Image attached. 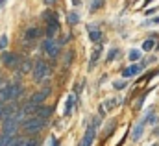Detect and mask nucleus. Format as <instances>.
<instances>
[{
    "label": "nucleus",
    "instance_id": "f257e3e1",
    "mask_svg": "<svg viewBox=\"0 0 159 146\" xmlns=\"http://www.w3.org/2000/svg\"><path fill=\"white\" fill-rule=\"evenodd\" d=\"M46 118H41V116H34V118H28L26 122H24V130L28 131V133H37V131H41L43 128H44V122Z\"/></svg>",
    "mask_w": 159,
    "mask_h": 146
},
{
    "label": "nucleus",
    "instance_id": "f03ea898",
    "mask_svg": "<svg viewBox=\"0 0 159 146\" xmlns=\"http://www.w3.org/2000/svg\"><path fill=\"white\" fill-rule=\"evenodd\" d=\"M50 76V67L46 61H37L35 67H34V80L35 81H43L44 78Z\"/></svg>",
    "mask_w": 159,
    "mask_h": 146
},
{
    "label": "nucleus",
    "instance_id": "7ed1b4c3",
    "mask_svg": "<svg viewBox=\"0 0 159 146\" xmlns=\"http://www.w3.org/2000/svg\"><path fill=\"white\" fill-rule=\"evenodd\" d=\"M43 48H44V52H46L50 57H56V56L59 54V44H57L52 37H48V39L43 43Z\"/></svg>",
    "mask_w": 159,
    "mask_h": 146
},
{
    "label": "nucleus",
    "instance_id": "20e7f679",
    "mask_svg": "<svg viewBox=\"0 0 159 146\" xmlns=\"http://www.w3.org/2000/svg\"><path fill=\"white\" fill-rule=\"evenodd\" d=\"M17 126H19L17 116H7V118H6V122H4V126H2V130H4V133H6V135H15Z\"/></svg>",
    "mask_w": 159,
    "mask_h": 146
},
{
    "label": "nucleus",
    "instance_id": "39448f33",
    "mask_svg": "<svg viewBox=\"0 0 159 146\" xmlns=\"http://www.w3.org/2000/svg\"><path fill=\"white\" fill-rule=\"evenodd\" d=\"M2 61H4V65L6 67H17L19 65V56L17 54H11V52H4L2 54Z\"/></svg>",
    "mask_w": 159,
    "mask_h": 146
},
{
    "label": "nucleus",
    "instance_id": "423d86ee",
    "mask_svg": "<svg viewBox=\"0 0 159 146\" xmlns=\"http://www.w3.org/2000/svg\"><path fill=\"white\" fill-rule=\"evenodd\" d=\"M94 135H96L94 128H93V126H89V128L85 130V133H83V141H81V146H91V144H93V141H94Z\"/></svg>",
    "mask_w": 159,
    "mask_h": 146
},
{
    "label": "nucleus",
    "instance_id": "0eeeda50",
    "mask_svg": "<svg viewBox=\"0 0 159 146\" xmlns=\"http://www.w3.org/2000/svg\"><path fill=\"white\" fill-rule=\"evenodd\" d=\"M48 94H50V89H43V91H37V93H35V94L30 98V102H34V104H37V106H39V104H43V102L48 98Z\"/></svg>",
    "mask_w": 159,
    "mask_h": 146
},
{
    "label": "nucleus",
    "instance_id": "6e6552de",
    "mask_svg": "<svg viewBox=\"0 0 159 146\" xmlns=\"http://www.w3.org/2000/svg\"><path fill=\"white\" fill-rule=\"evenodd\" d=\"M143 133H144V122H139V124L131 130V139H133V141H139V139L143 137Z\"/></svg>",
    "mask_w": 159,
    "mask_h": 146
},
{
    "label": "nucleus",
    "instance_id": "1a4fd4ad",
    "mask_svg": "<svg viewBox=\"0 0 159 146\" xmlns=\"http://www.w3.org/2000/svg\"><path fill=\"white\" fill-rule=\"evenodd\" d=\"M6 100H13L11 85H4V87L0 89V102H6Z\"/></svg>",
    "mask_w": 159,
    "mask_h": 146
},
{
    "label": "nucleus",
    "instance_id": "9d476101",
    "mask_svg": "<svg viewBox=\"0 0 159 146\" xmlns=\"http://www.w3.org/2000/svg\"><path fill=\"white\" fill-rule=\"evenodd\" d=\"M35 115L41 116V118H48L50 115H52V107H48V106H37V109H35Z\"/></svg>",
    "mask_w": 159,
    "mask_h": 146
},
{
    "label": "nucleus",
    "instance_id": "9b49d317",
    "mask_svg": "<svg viewBox=\"0 0 159 146\" xmlns=\"http://www.w3.org/2000/svg\"><path fill=\"white\" fill-rule=\"evenodd\" d=\"M139 71H141V67H139V65H131V67H128V69H124V71H122V76H124V78H129V76L139 74Z\"/></svg>",
    "mask_w": 159,
    "mask_h": 146
},
{
    "label": "nucleus",
    "instance_id": "f8f14e48",
    "mask_svg": "<svg viewBox=\"0 0 159 146\" xmlns=\"http://www.w3.org/2000/svg\"><path fill=\"white\" fill-rule=\"evenodd\" d=\"M74 104H76V96H74V94H70V96L67 98V104H65V115H70V113H72Z\"/></svg>",
    "mask_w": 159,
    "mask_h": 146
},
{
    "label": "nucleus",
    "instance_id": "ddd939ff",
    "mask_svg": "<svg viewBox=\"0 0 159 146\" xmlns=\"http://www.w3.org/2000/svg\"><path fill=\"white\" fill-rule=\"evenodd\" d=\"M154 46H156V39H146L141 48H143L144 52H150V50H154Z\"/></svg>",
    "mask_w": 159,
    "mask_h": 146
},
{
    "label": "nucleus",
    "instance_id": "4468645a",
    "mask_svg": "<svg viewBox=\"0 0 159 146\" xmlns=\"http://www.w3.org/2000/svg\"><path fill=\"white\" fill-rule=\"evenodd\" d=\"M117 106H119V100H117V98H111V100H107V102H106L102 107H106L107 111H111V109H115Z\"/></svg>",
    "mask_w": 159,
    "mask_h": 146
},
{
    "label": "nucleus",
    "instance_id": "2eb2a0df",
    "mask_svg": "<svg viewBox=\"0 0 159 146\" xmlns=\"http://www.w3.org/2000/svg\"><path fill=\"white\" fill-rule=\"evenodd\" d=\"M89 39H91L93 43H98V41L102 39V32H98V30H93V32L89 34Z\"/></svg>",
    "mask_w": 159,
    "mask_h": 146
},
{
    "label": "nucleus",
    "instance_id": "dca6fc26",
    "mask_svg": "<svg viewBox=\"0 0 159 146\" xmlns=\"http://www.w3.org/2000/svg\"><path fill=\"white\" fill-rule=\"evenodd\" d=\"M39 34H41V32L37 30V28H30V30L26 32V39H37Z\"/></svg>",
    "mask_w": 159,
    "mask_h": 146
},
{
    "label": "nucleus",
    "instance_id": "f3484780",
    "mask_svg": "<svg viewBox=\"0 0 159 146\" xmlns=\"http://www.w3.org/2000/svg\"><path fill=\"white\" fill-rule=\"evenodd\" d=\"M117 56H119V48H111V50H109V54H107V57H106V61H107V63H111Z\"/></svg>",
    "mask_w": 159,
    "mask_h": 146
},
{
    "label": "nucleus",
    "instance_id": "a211bd4d",
    "mask_svg": "<svg viewBox=\"0 0 159 146\" xmlns=\"http://www.w3.org/2000/svg\"><path fill=\"white\" fill-rule=\"evenodd\" d=\"M98 57H100V48H96L93 54H91V69L96 65V61H98Z\"/></svg>",
    "mask_w": 159,
    "mask_h": 146
},
{
    "label": "nucleus",
    "instance_id": "6ab92c4d",
    "mask_svg": "<svg viewBox=\"0 0 159 146\" xmlns=\"http://www.w3.org/2000/svg\"><path fill=\"white\" fill-rule=\"evenodd\" d=\"M128 57H129V61H139V59H141V52H139V50H131V52L128 54Z\"/></svg>",
    "mask_w": 159,
    "mask_h": 146
},
{
    "label": "nucleus",
    "instance_id": "aec40b11",
    "mask_svg": "<svg viewBox=\"0 0 159 146\" xmlns=\"http://www.w3.org/2000/svg\"><path fill=\"white\" fill-rule=\"evenodd\" d=\"M80 22V17H78V13H69V24H78Z\"/></svg>",
    "mask_w": 159,
    "mask_h": 146
},
{
    "label": "nucleus",
    "instance_id": "412c9836",
    "mask_svg": "<svg viewBox=\"0 0 159 146\" xmlns=\"http://www.w3.org/2000/svg\"><path fill=\"white\" fill-rule=\"evenodd\" d=\"M104 6V0H93V4H91V11H96L98 7H102Z\"/></svg>",
    "mask_w": 159,
    "mask_h": 146
},
{
    "label": "nucleus",
    "instance_id": "4be33fe9",
    "mask_svg": "<svg viewBox=\"0 0 159 146\" xmlns=\"http://www.w3.org/2000/svg\"><path fill=\"white\" fill-rule=\"evenodd\" d=\"M7 46V35H2L0 37V52H4Z\"/></svg>",
    "mask_w": 159,
    "mask_h": 146
},
{
    "label": "nucleus",
    "instance_id": "5701e85b",
    "mask_svg": "<svg viewBox=\"0 0 159 146\" xmlns=\"http://www.w3.org/2000/svg\"><path fill=\"white\" fill-rule=\"evenodd\" d=\"M117 91H122L124 87H126V81H115V85H113Z\"/></svg>",
    "mask_w": 159,
    "mask_h": 146
},
{
    "label": "nucleus",
    "instance_id": "b1692460",
    "mask_svg": "<svg viewBox=\"0 0 159 146\" xmlns=\"http://www.w3.org/2000/svg\"><path fill=\"white\" fill-rule=\"evenodd\" d=\"M32 69V61H24V65H22V72H28Z\"/></svg>",
    "mask_w": 159,
    "mask_h": 146
},
{
    "label": "nucleus",
    "instance_id": "393cba45",
    "mask_svg": "<svg viewBox=\"0 0 159 146\" xmlns=\"http://www.w3.org/2000/svg\"><path fill=\"white\" fill-rule=\"evenodd\" d=\"M43 2H44L46 6H54V4H56V0H43Z\"/></svg>",
    "mask_w": 159,
    "mask_h": 146
},
{
    "label": "nucleus",
    "instance_id": "a878e982",
    "mask_svg": "<svg viewBox=\"0 0 159 146\" xmlns=\"http://www.w3.org/2000/svg\"><path fill=\"white\" fill-rule=\"evenodd\" d=\"M2 111H4V107H2V104H0V115H2Z\"/></svg>",
    "mask_w": 159,
    "mask_h": 146
},
{
    "label": "nucleus",
    "instance_id": "bb28decb",
    "mask_svg": "<svg viewBox=\"0 0 159 146\" xmlns=\"http://www.w3.org/2000/svg\"><path fill=\"white\" fill-rule=\"evenodd\" d=\"M4 2H6V0H0V4H4Z\"/></svg>",
    "mask_w": 159,
    "mask_h": 146
},
{
    "label": "nucleus",
    "instance_id": "cd10ccee",
    "mask_svg": "<svg viewBox=\"0 0 159 146\" xmlns=\"http://www.w3.org/2000/svg\"><path fill=\"white\" fill-rule=\"evenodd\" d=\"M154 146H159V144H154Z\"/></svg>",
    "mask_w": 159,
    "mask_h": 146
},
{
    "label": "nucleus",
    "instance_id": "c85d7f7f",
    "mask_svg": "<svg viewBox=\"0 0 159 146\" xmlns=\"http://www.w3.org/2000/svg\"><path fill=\"white\" fill-rule=\"evenodd\" d=\"M157 133H159V131H157Z\"/></svg>",
    "mask_w": 159,
    "mask_h": 146
}]
</instances>
